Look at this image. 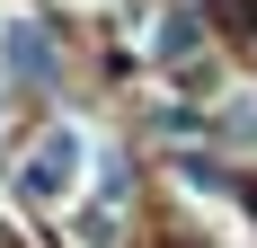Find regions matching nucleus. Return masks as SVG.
I'll return each mask as SVG.
<instances>
[{"label": "nucleus", "instance_id": "f257e3e1", "mask_svg": "<svg viewBox=\"0 0 257 248\" xmlns=\"http://www.w3.org/2000/svg\"><path fill=\"white\" fill-rule=\"evenodd\" d=\"M80 169H89V133H80V124H53L45 142L27 151V177H18V186H27V204H62L80 186Z\"/></svg>", "mask_w": 257, "mask_h": 248}, {"label": "nucleus", "instance_id": "f03ea898", "mask_svg": "<svg viewBox=\"0 0 257 248\" xmlns=\"http://www.w3.org/2000/svg\"><path fill=\"white\" fill-rule=\"evenodd\" d=\"M0 62H9V80H53V27L45 18H9L0 27Z\"/></svg>", "mask_w": 257, "mask_h": 248}, {"label": "nucleus", "instance_id": "7ed1b4c3", "mask_svg": "<svg viewBox=\"0 0 257 248\" xmlns=\"http://www.w3.org/2000/svg\"><path fill=\"white\" fill-rule=\"evenodd\" d=\"M195 45H204V18H160V36H151V53H160V62H186Z\"/></svg>", "mask_w": 257, "mask_h": 248}, {"label": "nucleus", "instance_id": "20e7f679", "mask_svg": "<svg viewBox=\"0 0 257 248\" xmlns=\"http://www.w3.org/2000/svg\"><path fill=\"white\" fill-rule=\"evenodd\" d=\"M213 9H222L231 27H257V0H213Z\"/></svg>", "mask_w": 257, "mask_h": 248}]
</instances>
